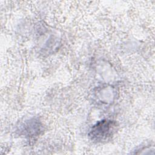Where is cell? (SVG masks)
<instances>
[{
	"label": "cell",
	"mask_w": 155,
	"mask_h": 155,
	"mask_svg": "<svg viewBox=\"0 0 155 155\" xmlns=\"http://www.w3.org/2000/svg\"><path fill=\"white\" fill-rule=\"evenodd\" d=\"M116 128V122L108 119L102 120L91 128L89 136L91 140L97 142L107 140L114 134Z\"/></svg>",
	"instance_id": "1"
}]
</instances>
